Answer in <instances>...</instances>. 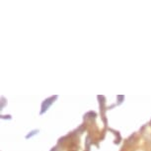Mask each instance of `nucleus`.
I'll list each match as a JSON object with an SVG mask.
<instances>
[]
</instances>
